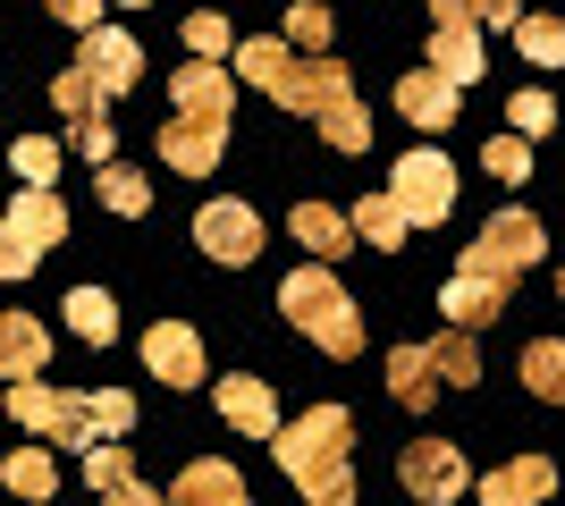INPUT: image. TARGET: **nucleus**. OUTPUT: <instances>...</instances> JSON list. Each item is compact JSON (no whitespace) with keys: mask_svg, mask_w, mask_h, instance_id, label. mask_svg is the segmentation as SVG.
Here are the masks:
<instances>
[{"mask_svg":"<svg viewBox=\"0 0 565 506\" xmlns=\"http://www.w3.org/2000/svg\"><path fill=\"white\" fill-rule=\"evenodd\" d=\"M279 464H287V482L305 489L312 506H354V464H347V448H354V413L347 406H312V413H296L279 439Z\"/></svg>","mask_w":565,"mask_h":506,"instance_id":"f257e3e1","label":"nucleus"},{"mask_svg":"<svg viewBox=\"0 0 565 506\" xmlns=\"http://www.w3.org/2000/svg\"><path fill=\"white\" fill-rule=\"evenodd\" d=\"M9 413L43 439H68V448H102V439L136 431V397L127 388H94V397H68V388H43V380H18L9 388Z\"/></svg>","mask_w":565,"mask_h":506,"instance_id":"f03ea898","label":"nucleus"},{"mask_svg":"<svg viewBox=\"0 0 565 506\" xmlns=\"http://www.w3.org/2000/svg\"><path fill=\"white\" fill-rule=\"evenodd\" d=\"M279 304H287V321H296L321 355H338V363L363 355V313H354V295L330 279V262H305V270L279 288Z\"/></svg>","mask_w":565,"mask_h":506,"instance_id":"7ed1b4c3","label":"nucleus"},{"mask_svg":"<svg viewBox=\"0 0 565 506\" xmlns=\"http://www.w3.org/2000/svg\"><path fill=\"white\" fill-rule=\"evenodd\" d=\"M287 110L321 119V136H330L338 152H363V144H372V119H363V101H354V76L338 68V60H312V68L296 76V101H287Z\"/></svg>","mask_w":565,"mask_h":506,"instance_id":"20e7f679","label":"nucleus"},{"mask_svg":"<svg viewBox=\"0 0 565 506\" xmlns=\"http://www.w3.org/2000/svg\"><path fill=\"white\" fill-rule=\"evenodd\" d=\"M548 254V237H541V219L532 212H498L490 228H481V237L465 245V279H498V288H515V270H532Z\"/></svg>","mask_w":565,"mask_h":506,"instance_id":"39448f33","label":"nucleus"},{"mask_svg":"<svg viewBox=\"0 0 565 506\" xmlns=\"http://www.w3.org/2000/svg\"><path fill=\"white\" fill-rule=\"evenodd\" d=\"M430 68L448 76V85H472V76L490 68V51H481V9H472V0H430Z\"/></svg>","mask_w":565,"mask_h":506,"instance_id":"423d86ee","label":"nucleus"},{"mask_svg":"<svg viewBox=\"0 0 565 506\" xmlns=\"http://www.w3.org/2000/svg\"><path fill=\"white\" fill-rule=\"evenodd\" d=\"M388 203H397L414 228H430V219H448L456 212V169L439 161V152H405L397 177H388Z\"/></svg>","mask_w":565,"mask_h":506,"instance_id":"0eeeda50","label":"nucleus"},{"mask_svg":"<svg viewBox=\"0 0 565 506\" xmlns=\"http://www.w3.org/2000/svg\"><path fill=\"white\" fill-rule=\"evenodd\" d=\"M405 489H414V498L423 506H456L472 489V473H465V456H456V439H414V448H405Z\"/></svg>","mask_w":565,"mask_h":506,"instance_id":"6e6552de","label":"nucleus"},{"mask_svg":"<svg viewBox=\"0 0 565 506\" xmlns=\"http://www.w3.org/2000/svg\"><path fill=\"white\" fill-rule=\"evenodd\" d=\"M194 245H203V254H212V262H254L262 254V219H254V203H203V212H194Z\"/></svg>","mask_w":565,"mask_h":506,"instance_id":"1a4fd4ad","label":"nucleus"},{"mask_svg":"<svg viewBox=\"0 0 565 506\" xmlns=\"http://www.w3.org/2000/svg\"><path fill=\"white\" fill-rule=\"evenodd\" d=\"M76 68L94 76L102 94H127V85L143 76V43H136V34H118V25H94L85 51H76Z\"/></svg>","mask_w":565,"mask_h":506,"instance_id":"9d476101","label":"nucleus"},{"mask_svg":"<svg viewBox=\"0 0 565 506\" xmlns=\"http://www.w3.org/2000/svg\"><path fill=\"white\" fill-rule=\"evenodd\" d=\"M220 152H228V119H169L161 127V161L178 169V177L220 169Z\"/></svg>","mask_w":565,"mask_h":506,"instance_id":"9b49d317","label":"nucleus"},{"mask_svg":"<svg viewBox=\"0 0 565 506\" xmlns=\"http://www.w3.org/2000/svg\"><path fill=\"white\" fill-rule=\"evenodd\" d=\"M143 372L169 388H194L203 380V337L186 330V321H161V330H143Z\"/></svg>","mask_w":565,"mask_h":506,"instance_id":"f8f14e48","label":"nucleus"},{"mask_svg":"<svg viewBox=\"0 0 565 506\" xmlns=\"http://www.w3.org/2000/svg\"><path fill=\"white\" fill-rule=\"evenodd\" d=\"M548 498H557V464L548 456H507L481 482V506H548Z\"/></svg>","mask_w":565,"mask_h":506,"instance_id":"ddd939ff","label":"nucleus"},{"mask_svg":"<svg viewBox=\"0 0 565 506\" xmlns=\"http://www.w3.org/2000/svg\"><path fill=\"white\" fill-rule=\"evenodd\" d=\"M169 506H254V489H245V473L220 456H194L186 473H178V489H169Z\"/></svg>","mask_w":565,"mask_h":506,"instance_id":"4468645a","label":"nucleus"},{"mask_svg":"<svg viewBox=\"0 0 565 506\" xmlns=\"http://www.w3.org/2000/svg\"><path fill=\"white\" fill-rule=\"evenodd\" d=\"M236 76H245V85H262L270 101H296V76H305V60H296L279 34H254V43L236 51Z\"/></svg>","mask_w":565,"mask_h":506,"instance_id":"2eb2a0df","label":"nucleus"},{"mask_svg":"<svg viewBox=\"0 0 565 506\" xmlns=\"http://www.w3.org/2000/svg\"><path fill=\"white\" fill-rule=\"evenodd\" d=\"M169 101H178V119H228L236 85H228V68H212V60H186L178 85H169Z\"/></svg>","mask_w":565,"mask_h":506,"instance_id":"dca6fc26","label":"nucleus"},{"mask_svg":"<svg viewBox=\"0 0 565 506\" xmlns=\"http://www.w3.org/2000/svg\"><path fill=\"white\" fill-rule=\"evenodd\" d=\"M220 413H228L245 439H279V431H287V422H279V397H270V380H245V372H236V380H220Z\"/></svg>","mask_w":565,"mask_h":506,"instance_id":"f3484780","label":"nucleus"},{"mask_svg":"<svg viewBox=\"0 0 565 506\" xmlns=\"http://www.w3.org/2000/svg\"><path fill=\"white\" fill-rule=\"evenodd\" d=\"M439 304H448V330H465V337H472V330H490V321L515 304V288H498V279H465V270H456Z\"/></svg>","mask_w":565,"mask_h":506,"instance_id":"a211bd4d","label":"nucleus"},{"mask_svg":"<svg viewBox=\"0 0 565 506\" xmlns=\"http://www.w3.org/2000/svg\"><path fill=\"white\" fill-rule=\"evenodd\" d=\"M456 94H465V85H448L439 68H414V76L397 85V110H405L414 127H423V136H439V127L456 119Z\"/></svg>","mask_w":565,"mask_h":506,"instance_id":"6ab92c4d","label":"nucleus"},{"mask_svg":"<svg viewBox=\"0 0 565 506\" xmlns=\"http://www.w3.org/2000/svg\"><path fill=\"white\" fill-rule=\"evenodd\" d=\"M43 363H51L43 321H34V313H0V372H9V388H18V380H43Z\"/></svg>","mask_w":565,"mask_h":506,"instance_id":"aec40b11","label":"nucleus"},{"mask_svg":"<svg viewBox=\"0 0 565 506\" xmlns=\"http://www.w3.org/2000/svg\"><path fill=\"white\" fill-rule=\"evenodd\" d=\"M287 228H296V245H305L312 262H338V254L354 245V219H338L330 203H296V219H287Z\"/></svg>","mask_w":565,"mask_h":506,"instance_id":"412c9836","label":"nucleus"},{"mask_svg":"<svg viewBox=\"0 0 565 506\" xmlns=\"http://www.w3.org/2000/svg\"><path fill=\"white\" fill-rule=\"evenodd\" d=\"M388 397L405 413H423L439 397V372H430V346H388Z\"/></svg>","mask_w":565,"mask_h":506,"instance_id":"4be33fe9","label":"nucleus"},{"mask_svg":"<svg viewBox=\"0 0 565 506\" xmlns=\"http://www.w3.org/2000/svg\"><path fill=\"white\" fill-rule=\"evenodd\" d=\"M523 388H532L541 406H565V346L557 337H532V346H523Z\"/></svg>","mask_w":565,"mask_h":506,"instance_id":"5701e85b","label":"nucleus"},{"mask_svg":"<svg viewBox=\"0 0 565 506\" xmlns=\"http://www.w3.org/2000/svg\"><path fill=\"white\" fill-rule=\"evenodd\" d=\"M102 101H110V94H102V85H94V76H85V68H60V76H51V110H60V119H68V127L102 119Z\"/></svg>","mask_w":565,"mask_h":506,"instance_id":"b1692460","label":"nucleus"},{"mask_svg":"<svg viewBox=\"0 0 565 506\" xmlns=\"http://www.w3.org/2000/svg\"><path fill=\"white\" fill-rule=\"evenodd\" d=\"M0 482L18 489V498H43V506H51V489H60V464H51L43 448H18V456L0 464Z\"/></svg>","mask_w":565,"mask_h":506,"instance_id":"393cba45","label":"nucleus"},{"mask_svg":"<svg viewBox=\"0 0 565 506\" xmlns=\"http://www.w3.org/2000/svg\"><path fill=\"white\" fill-rule=\"evenodd\" d=\"M68 330L94 337V346H110V337H118V304H110L102 288H76V295H68Z\"/></svg>","mask_w":565,"mask_h":506,"instance_id":"a878e982","label":"nucleus"},{"mask_svg":"<svg viewBox=\"0 0 565 506\" xmlns=\"http://www.w3.org/2000/svg\"><path fill=\"white\" fill-rule=\"evenodd\" d=\"M102 203H110L118 219H143V212H152V186H143V169L102 161Z\"/></svg>","mask_w":565,"mask_h":506,"instance_id":"bb28decb","label":"nucleus"},{"mask_svg":"<svg viewBox=\"0 0 565 506\" xmlns=\"http://www.w3.org/2000/svg\"><path fill=\"white\" fill-rule=\"evenodd\" d=\"M430 372H439L448 388H472V380H481V355H472V337H465V330L430 337Z\"/></svg>","mask_w":565,"mask_h":506,"instance_id":"cd10ccee","label":"nucleus"},{"mask_svg":"<svg viewBox=\"0 0 565 506\" xmlns=\"http://www.w3.org/2000/svg\"><path fill=\"white\" fill-rule=\"evenodd\" d=\"M405 228H414V219H405L397 203H388V194H372V203L354 212V237H363V245H380V254H388V245H405Z\"/></svg>","mask_w":565,"mask_h":506,"instance_id":"c85d7f7f","label":"nucleus"},{"mask_svg":"<svg viewBox=\"0 0 565 506\" xmlns=\"http://www.w3.org/2000/svg\"><path fill=\"white\" fill-rule=\"evenodd\" d=\"M515 43H523L532 68H557V60H565V25L557 18H515Z\"/></svg>","mask_w":565,"mask_h":506,"instance_id":"c756f323","label":"nucleus"},{"mask_svg":"<svg viewBox=\"0 0 565 506\" xmlns=\"http://www.w3.org/2000/svg\"><path fill=\"white\" fill-rule=\"evenodd\" d=\"M9 169H18L25 186H51V177H60V144H43V136H18V144H9Z\"/></svg>","mask_w":565,"mask_h":506,"instance_id":"7c9ffc66","label":"nucleus"},{"mask_svg":"<svg viewBox=\"0 0 565 506\" xmlns=\"http://www.w3.org/2000/svg\"><path fill=\"white\" fill-rule=\"evenodd\" d=\"M34 262H43V245H34V237H25V228H18V219L0 212V279H25V270H34Z\"/></svg>","mask_w":565,"mask_h":506,"instance_id":"2f4dec72","label":"nucleus"},{"mask_svg":"<svg viewBox=\"0 0 565 506\" xmlns=\"http://www.w3.org/2000/svg\"><path fill=\"white\" fill-rule=\"evenodd\" d=\"M507 110H515V136H548L557 127V94H541V85H523Z\"/></svg>","mask_w":565,"mask_h":506,"instance_id":"473e14b6","label":"nucleus"},{"mask_svg":"<svg viewBox=\"0 0 565 506\" xmlns=\"http://www.w3.org/2000/svg\"><path fill=\"white\" fill-rule=\"evenodd\" d=\"M481 169H490V177H507V186H523V177H532V144H523V136H498V144L481 152Z\"/></svg>","mask_w":565,"mask_h":506,"instance_id":"72a5a7b5","label":"nucleus"},{"mask_svg":"<svg viewBox=\"0 0 565 506\" xmlns=\"http://www.w3.org/2000/svg\"><path fill=\"white\" fill-rule=\"evenodd\" d=\"M186 51H194V60H212V68H220V60H228V51H236V34H228V25H220V18H186Z\"/></svg>","mask_w":565,"mask_h":506,"instance_id":"f704fd0d","label":"nucleus"},{"mask_svg":"<svg viewBox=\"0 0 565 506\" xmlns=\"http://www.w3.org/2000/svg\"><path fill=\"white\" fill-rule=\"evenodd\" d=\"M338 25H330V9H312V0H296V9H287V43H305V51H321L330 43Z\"/></svg>","mask_w":565,"mask_h":506,"instance_id":"c9c22d12","label":"nucleus"},{"mask_svg":"<svg viewBox=\"0 0 565 506\" xmlns=\"http://www.w3.org/2000/svg\"><path fill=\"white\" fill-rule=\"evenodd\" d=\"M94 498H102V506H169V498H161V489H143V482H136V473H127V482H102V489H94Z\"/></svg>","mask_w":565,"mask_h":506,"instance_id":"e433bc0d","label":"nucleus"},{"mask_svg":"<svg viewBox=\"0 0 565 506\" xmlns=\"http://www.w3.org/2000/svg\"><path fill=\"white\" fill-rule=\"evenodd\" d=\"M51 18L68 25V34H94V25H102V0H51Z\"/></svg>","mask_w":565,"mask_h":506,"instance_id":"4c0bfd02","label":"nucleus"},{"mask_svg":"<svg viewBox=\"0 0 565 506\" xmlns=\"http://www.w3.org/2000/svg\"><path fill=\"white\" fill-rule=\"evenodd\" d=\"M481 9V25H515V0H472Z\"/></svg>","mask_w":565,"mask_h":506,"instance_id":"58836bf2","label":"nucleus"},{"mask_svg":"<svg viewBox=\"0 0 565 506\" xmlns=\"http://www.w3.org/2000/svg\"><path fill=\"white\" fill-rule=\"evenodd\" d=\"M557 295H565V270H557Z\"/></svg>","mask_w":565,"mask_h":506,"instance_id":"ea45409f","label":"nucleus"},{"mask_svg":"<svg viewBox=\"0 0 565 506\" xmlns=\"http://www.w3.org/2000/svg\"><path fill=\"white\" fill-rule=\"evenodd\" d=\"M127 9H143V0H127Z\"/></svg>","mask_w":565,"mask_h":506,"instance_id":"a19ab883","label":"nucleus"}]
</instances>
